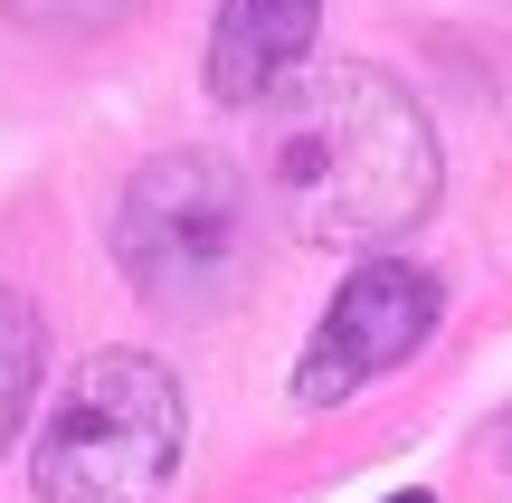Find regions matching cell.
<instances>
[{
    "label": "cell",
    "mask_w": 512,
    "mask_h": 503,
    "mask_svg": "<svg viewBox=\"0 0 512 503\" xmlns=\"http://www.w3.org/2000/svg\"><path fill=\"white\" fill-rule=\"evenodd\" d=\"M380 503H437V494H418V485H408V494H380Z\"/></svg>",
    "instance_id": "obj_8"
},
{
    "label": "cell",
    "mask_w": 512,
    "mask_h": 503,
    "mask_svg": "<svg viewBox=\"0 0 512 503\" xmlns=\"http://www.w3.org/2000/svg\"><path fill=\"white\" fill-rule=\"evenodd\" d=\"M256 181L304 247H389L437 209V124L389 67H304L256 105Z\"/></svg>",
    "instance_id": "obj_1"
},
{
    "label": "cell",
    "mask_w": 512,
    "mask_h": 503,
    "mask_svg": "<svg viewBox=\"0 0 512 503\" xmlns=\"http://www.w3.org/2000/svg\"><path fill=\"white\" fill-rule=\"evenodd\" d=\"M190 447V399L152 352H86L29 456L38 503H162Z\"/></svg>",
    "instance_id": "obj_2"
},
{
    "label": "cell",
    "mask_w": 512,
    "mask_h": 503,
    "mask_svg": "<svg viewBox=\"0 0 512 503\" xmlns=\"http://www.w3.org/2000/svg\"><path fill=\"white\" fill-rule=\"evenodd\" d=\"M437 314H446V295H437L427 266H408V257L351 266L342 295H332L323 323H313L304 361H294V399H304V409H342L351 390H370L380 371H399V361L437 333Z\"/></svg>",
    "instance_id": "obj_4"
},
{
    "label": "cell",
    "mask_w": 512,
    "mask_h": 503,
    "mask_svg": "<svg viewBox=\"0 0 512 503\" xmlns=\"http://www.w3.org/2000/svg\"><path fill=\"white\" fill-rule=\"evenodd\" d=\"M313 38H323V0H219V29H209V95L256 114L285 76H304Z\"/></svg>",
    "instance_id": "obj_5"
},
{
    "label": "cell",
    "mask_w": 512,
    "mask_h": 503,
    "mask_svg": "<svg viewBox=\"0 0 512 503\" xmlns=\"http://www.w3.org/2000/svg\"><path fill=\"white\" fill-rule=\"evenodd\" d=\"M133 10H152V0H0V19L10 29H38V38H105Z\"/></svg>",
    "instance_id": "obj_7"
},
{
    "label": "cell",
    "mask_w": 512,
    "mask_h": 503,
    "mask_svg": "<svg viewBox=\"0 0 512 503\" xmlns=\"http://www.w3.org/2000/svg\"><path fill=\"white\" fill-rule=\"evenodd\" d=\"M114 266L152 314H219L247 276V171L228 152H152L114 200Z\"/></svg>",
    "instance_id": "obj_3"
},
{
    "label": "cell",
    "mask_w": 512,
    "mask_h": 503,
    "mask_svg": "<svg viewBox=\"0 0 512 503\" xmlns=\"http://www.w3.org/2000/svg\"><path fill=\"white\" fill-rule=\"evenodd\" d=\"M38 371H48V323H38V304L19 295V285H0V447H10L19 418H29Z\"/></svg>",
    "instance_id": "obj_6"
},
{
    "label": "cell",
    "mask_w": 512,
    "mask_h": 503,
    "mask_svg": "<svg viewBox=\"0 0 512 503\" xmlns=\"http://www.w3.org/2000/svg\"><path fill=\"white\" fill-rule=\"evenodd\" d=\"M503 466H512V418H503Z\"/></svg>",
    "instance_id": "obj_9"
}]
</instances>
